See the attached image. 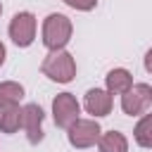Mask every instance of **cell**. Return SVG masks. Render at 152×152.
I'll return each mask as SVG.
<instances>
[{
	"mask_svg": "<svg viewBox=\"0 0 152 152\" xmlns=\"http://www.w3.org/2000/svg\"><path fill=\"white\" fill-rule=\"evenodd\" d=\"M40 71L55 83H71L76 76V62L66 50H50L40 62Z\"/></svg>",
	"mask_w": 152,
	"mask_h": 152,
	"instance_id": "1",
	"label": "cell"
},
{
	"mask_svg": "<svg viewBox=\"0 0 152 152\" xmlns=\"http://www.w3.org/2000/svg\"><path fill=\"white\" fill-rule=\"evenodd\" d=\"M71 33H74V24L69 17L59 14V12H52L45 17L43 21V45L48 50H64L66 43L71 40Z\"/></svg>",
	"mask_w": 152,
	"mask_h": 152,
	"instance_id": "2",
	"label": "cell"
},
{
	"mask_svg": "<svg viewBox=\"0 0 152 152\" xmlns=\"http://www.w3.org/2000/svg\"><path fill=\"white\" fill-rule=\"evenodd\" d=\"M152 107V88L150 83H133L121 95V109L128 116H142Z\"/></svg>",
	"mask_w": 152,
	"mask_h": 152,
	"instance_id": "3",
	"label": "cell"
},
{
	"mask_svg": "<svg viewBox=\"0 0 152 152\" xmlns=\"http://www.w3.org/2000/svg\"><path fill=\"white\" fill-rule=\"evenodd\" d=\"M100 133H102V128L95 119H76L66 128V138H69L71 147H78V150H88V147L97 145Z\"/></svg>",
	"mask_w": 152,
	"mask_h": 152,
	"instance_id": "4",
	"label": "cell"
},
{
	"mask_svg": "<svg viewBox=\"0 0 152 152\" xmlns=\"http://www.w3.org/2000/svg\"><path fill=\"white\" fill-rule=\"evenodd\" d=\"M52 119L59 128H69L76 119H81V104L71 93H59L52 100Z\"/></svg>",
	"mask_w": 152,
	"mask_h": 152,
	"instance_id": "5",
	"label": "cell"
},
{
	"mask_svg": "<svg viewBox=\"0 0 152 152\" xmlns=\"http://www.w3.org/2000/svg\"><path fill=\"white\" fill-rule=\"evenodd\" d=\"M10 38L17 48H28L36 38V17L31 12H17L10 21Z\"/></svg>",
	"mask_w": 152,
	"mask_h": 152,
	"instance_id": "6",
	"label": "cell"
},
{
	"mask_svg": "<svg viewBox=\"0 0 152 152\" xmlns=\"http://www.w3.org/2000/svg\"><path fill=\"white\" fill-rule=\"evenodd\" d=\"M43 116H45L43 109L33 102L21 107V128H24L31 145H38L43 140Z\"/></svg>",
	"mask_w": 152,
	"mask_h": 152,
	"instance_id": "7",
	"label": "cell"
},
{
	"mask_svg": "<svg viewBox=\"0 0 152 152\" xmlns=\"http://www.w3.org/2000/svg\"><path fill=\"white\" fill-rule=\"evenodd\" d=\"M112 104H114V100H112V95H109L104 88H90V90L86 93V100H83L86 112L93 114L95 119H97V116H107V114L112 112Z\"/></svg>",
	"mask_w": 152,
	"mask_h": 152,
	"instance_id": "8",
	"label": "cell"
},
{
	"mask_svg": "<svg viewBox=\"0 0 152 152\" xmlns=\"http://www.w3.org/2000/svg\"><path fill=\"white\" fill-rule=\"evenodd\" d=\"M104 83H107L104 90H107L109 95H124V93L133 86V76H131L128 69L116 66V69H112V71L104 76Z\"/></svg>",
	"mask_w": 152,
	"mask_h": 152,
	"instance_id": "9",
	"label": "cell"
},
{
	"mask_svg": "<svg viewBox=\"0 0 152 152\" xmlns=\"http://www.w3.org/2000/svg\"><path fill=\"white\" fill-rule=\"evenodd\" d=\"M24 100V86L17 81H2L0 83V109H10V107H19V102Z\"/></svg>",
	"mask_w": 152,
	"mask_h": 152,
	"instance_id": "10",
	"label": "cell"
},
{
	"mask_svg": "<svg viewBox=\"0 0 152 152\" xmlns=\"http://www.w3.org/2000/svg\"><path fill=\"white\" fill-rule=\"evenodd\" d=\"M97 150L100 152H128V140L119 131H107V133H100Z\"/></svg>",
	"mask_w": 152,
	"mask_h": 152,
	"instance_id": "11",
	"label": "cell"
},
{
	"mask_svg": "<svg viewBox=\"0 0 152 152\" xmlns=\"http://www.w3.org/2000/svg\"><path fill=\"white\" fill-rule=\"evenodd\" d=\"M133 138H135V142H138L140 147H145V150L152 147V114H150V112H145V114L140 116V121L135 124Z\"/></svg>",
	"mask_w": 152,
	"mask_h": 152,
	"instance_id": "12",
	"label": "cell"
},
{
	"mask_svg": "<svg viewBox=\"0 0 152 152\" xmlns=\"http://www.w3.org/2000/svg\"><path fill=\"white\" fill-rule=\"evenodd\" d=\"M21 128V107L0 109V131L2 133H17Z\"/></svg>",
	"mask_w": 152,
	"mask_h": 152,
	"instance_id": "13",
	"label": "cell"
},
{
	"mask_svg": "<svg viewBox=\"0 0 152 152\" xmlns=\"http://www.w3.org/2000/svg\"><path fill=\"white\" fill-rule=\"evenodd\" d=\"M66 7L76 10V12H90L97 7V0H62Z\"/></svg>",
	"mask_w": 152,
	"mask_h": 152,
	"instance_id": "14",
	"label": "cell"
},
{
	"mask_svg": "<svg viewBox=\"0 0 152 152\" xmlns=\"http://www.w3.org/2000/svg\"><path fill=\"white\" fill-rule=\"evenodd\" d=\"M150 57H152V50H147V55H145V69H147V71H152V64H150Z\"/></svg>",
	"mask_w": 152,
	"mask_h": 152,
	"instance_id": "15",
	"label": "cell"
},
{
	"mask_svg": "<svg viewBox=\"0 0 152 152\" xmlns=\"http://www.w3.org/2000/svg\"><path fill=\"white\" fill-rule=\"evenodd\" d=\"M5 57H7V50H5V45L0 43V66L5 64Z\"/></svg>",
	"mask_w": 152,
	"mask_h": 152,
	"instance_id": "16",
	"label": "cell"
},
{
	"mask_svg": "<svg viewBox=\"0 0 152 152\" xmlns=\"http://www.w3.org/2000/svg\"><path fill=\"white\" fill-rule=\"evenodd\" d=\"M0 14H2V2H0Z\"/></svg>",
	"mask_w": 152,
	"mask_h": 152,
	"instance_id": "17",
	"label": "cell"
}]
</instances>
